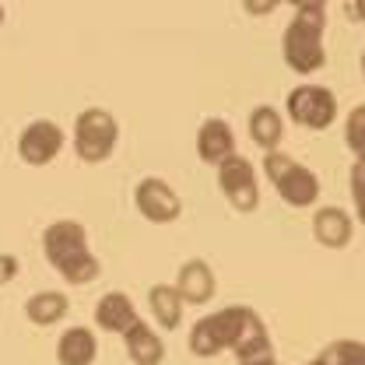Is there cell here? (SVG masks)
Listing matches in <instances>:
<instances>
[{"label": "cell", "mask_w": 365, "mask_h": 365, "mask_svg": "<svg viewBox=\"0 0 365 365\" xmlns=\"http://www.w3.org/2000/svg\"><path fill=\"white\" fill-rule=\"evenodd\" d=\"M235 351V359L242 365L271 362V337L264 319L257 317V309L250 306H228L211 317L197 319L190 330V351L197 359H215L218 351Z\"/></svg>", "instance_id": "6da1fadb"}, {"label": "cell", "mask_w": 365, "mask_h": 365, "mask_svg": "<svg viewBox=\"0 0 365 365\" xmlns=\"http://www.w3.org/2000/svg\"><path fill=\"white\" fill-rule=\"evenodd\" d=\"M264 169H267V180L274 182L277 197L288 204V207H313L319 200V180L313 169H306L302 162H295L292 155L284 151H271L264 158Z\"/></svg>", "instance_id": "277c9868"}, {"label": "cell", "mask_w": 365, "mask_h": 365, "mask_svg": "<svg viewBox=\"0 0 365 365\" xmlns=\"http://www.w3.org/2000/svg\"><path fill=\"white\" fill-rule=\"evenodd\" d=\"M67 309H71V302H67V295H60V292H36V295L25 302V317L32 319L36 327L60 323V319L67 317Z\"/></svg>", "instance_id": "ac0fdd59"}, {"label": "cell", "mask_w": 365, "mask_h": 365, "mask_svg": "<svg viewBox=\"0 0 365 365\" xmlns=\"http://www.w3.org/2000/svg\"><path fill=\"white\" fill-rule=\"evenodd\" d=\"M344 11H348V18L365 21V0H348V4H344Z\"/></svg>", "instance_id": "603a6c76"}, {"label": "cell", "mask_w": 365, "mask_h": 365, "mask_svg": "<svg viewBox=\"0 0 365 365\" xmlns=\"http://www.w3.org/2000/svg\"><path fill=\"white\" fill-rule=\"evenodd\" d=\"M21 271V264H18V257H11V253H0V288L7 284V281H14Z\"/></svg>", "instance_id": "7402d4cb"}, {"label": "cell", "mask_w": 365, "mask_h": 365, "mask_svg": "<svg viewBox=\"0 0 365 365\" xmlns=\"http://www.w3.org/2000/svg\"><path fill=\"white\" fill-rule=\"evenodd\" d=\"M137 319L140 317H137L134 302H130L123 292H109V295H102L98 306H95V323H98V330H106V334H127Z\"/></svg>", "instance_id": "8fae6325"}, {"label": "cell", "mask_w": 365, "mask_h": 365, "mask_svg": "<svg viewBox=\"0 0 365 365\" xmlns=\"http://www.w3.org/2000/svg\"><path fill=\"white\" fill-rule=\"evenodd\" d=\"M344 140H348V148L359 155V162H365V102L351 109V116H348V123H344Z\"/></svg>", "instance_id": "ffe728a7"}, {"label": "cell", "mask_w": 365, "mask_h": 365, "mask_svg": "<svg viewBox=\"0 0 365 365\" xmlns=\"http://www.w3.org/2000/svg\"><path fill=\"white\" fill-rule=\"evenodd\" d=\"M116 140H120V127H116V116L109 109L95 106V109H85L78 116V123H74V151H78L81 162H88V165L106 162L113 155Z\"/></svg>", "instance_id": "5b68a950"}, {"label": "cell", "mask_w": 365, "mask_h": 365, "mask_svg": "<svg viewBox=\"0 0 365 365\" xmlns=\"http://www.w3.org/2000/svg\"><path fill=\"white\" fill-rule=\"evenodd\" d=\"M123 341H127V355H130L134 365H162V359H165L162 337H158L144 319H137L134 327L123 334Z\"/></svg>", "instance_id": "5bb4252c"}, {"label": "cell", "mask_w": 365, "mask_h": 365, "mask_svg": "<svg viewBox=\"0 0 365 365\" xmlns=\"http://www.w3.org/2000/svg\"><path fill=\"white\" fill-rule=\"evenodd\" d=\"M319 359H323V365H365V344L341 337V341H330Z\"/></svg>", "instance_id": "d6986e66"}, {"label": "cell", "mask_w": 365, "mask_h": 365, "mask_svg": "<svg viewBox=\"0 0 365 365\" xmlns=\"http://www.w3.org/2000/svg\"><path fill=\"white\" fill-rule=\"evenodd\" d=\"M218 186L239 215H250V211L260 207V182H257V169H253L250 158H242V155L228 158L218 169Z\"/></svg>", "instance_id": "52a82bcc"}, {"label": "cell", "mask_w": 365, "mask_h": 365, "mask_svg": "<svg viewBox=\"0 0 365 365\" xmlns=\"http://www.w3.org/2000/svg\"><path fill=\"white\" fill-rule=\"evenodd\" d=\"M95 355H98V348H95V334L88 327H71L56 341V362L60 365H91Z\"/></svg>", "instance_id": "9a60e30c"}, {"label": "cell", "mask_w": 365, "mask_h": 365, "mask_svg": "<svg viewBox=\"0 0 365 365\" xmlns=\"http://www.w3.org/2000/svg\"><path fill=\"white\" fill-rule=\"evenodd\" d=\"M0 25H4V4H0Z\"/></svg>", "instance_id": "d4e9b609"}, {"label": "cell", "mask_w": 365, "mask_h": 365, "mask_svg": "<svg viewBox=\"0 0 365 365\" xmlns=\"http://www.w3.org/2000/svg\"><path fill=\"white\" fill-rule=\"evenodd\" d=\"M46 260L71 284H88L102 274L98 257L88 250V232L81 222H53L43 232Z\"/></svg>", "instance_id": "3957f363"}, {"label": "cell", "mask_w": 365, "mask_h": 365, "mask_svg": "<svg viewBox=\"0 0 365 365\" xmlns=\"http://www.w3.org/2000/svg\"><path fill=\"white\" fill-rule=\"evenodd\" d=\"M288 116L306 130H327L337 120V98L323 85H299L288 91Z\"/></svg>", "instance_id": "8992f818"}, {"label": "cell", "mask_w": 365, "mask_h": 365, "mask_svg": "<svg viewBox=\"0 0 365 365\" xmlns=\"http://www.w3.org/2000/svg\"><path fill=\"white\" fill-rule=\"evenodd\" d=\"M351 200H355V211H359V222L365 225V162L351 165Z\"/></svg>", "instance_id": "44dd1931"}, {"label": "cell", "mask_w": 365, "mask_h": 365, "mask_svg": "<svg viewBox=\"0 0 365 365\" xmlns=\"http://www.w3.org/2000/svg\"><path fill=\"white\" fill-rule=\"evenodd\" d=\"M313 235L327 250H344L351 242V218L341 207H319L313 215Z\"/></svg>", "instance_id": "7c38bea8"}, {"label": "cell", "mask_w": 365, "mask_h": 365, "mask_svg": "<svg viewBox=\"0 0 365 365\" xmlns=\"http://www.w3.org/2000/svg\"><path fill=\"white\" fill-rule=\"evenodd\" d=\"M197 155H200V162H207V165H225L228 158H235V134H232V127H228L225 120H204L200 123V130H197Z\"/></svg>", "instance_id": "30bf717a"}, {"label": "cell", "mask_w": 365, "mask_h": 365, "mask_svg": "<svg viewBox=\"0 0 365 365\" xmlns=\"http://www.w3.org/2000/svg\"><path fill=\"white\" fill-rule=\"evenodd\" d=\"M63 130L53 120H32L18 137V155L29 165H49L63 151Z\"/></svg>", "instance_id": "9c48e42d"}, {"label": "cell", "mask_w": 365, "mask_h": 365, "mask_svg": "<svg viewBox=\"0 0 365 365\" xmlns=\"http://www.w3.org/2000/svg\"><path fill=\"white\" fill-rule=\"evenodd\" d=\"M134 204H137V211H140L148 222H155V225H169V222H176L180 211H182L180 193H176L165 180H158V176H148V180L137 182Z\"/></svg>", "instance_id": "ba28073f"}, {"label": "cell", "mask_w": 365, "mask_h": 365, "mask_svg": "<svg viewBox=\"0 0 365 365\" xmlns=\"http://www.w3.org/2000/svg\"><path fill=\"white\" fill-rule=\"evenodd\" d=\"M257 365H277V362H274V359H271V362H257Z\"/></svg>", "instance_id": "4316f807"}, {"label": "cell", "mask_w": 365, "mask_h": 365, "mask_svg": "<svg viewBox=\"0 0 365 365\" xmlns=\"http://www.w3.org/2000/svg\"><path fill=\"white\" fill-rule=\"evenodd\" d=\"M148 302H151V313L155 319L165 327V330H176L180 327V317H182V295L176 284H155L148 292Z\"/></svg>", "instance_id": "e0dca14e"}, {"label": "cell", "mask_w": 365, "mask_h": 365, "mask_svg": "<svg viewBox=\"0 0 365 365\" xmlns=\"http://www.w3.org/2000/svg\"><path fill=\"white\" fill-rule=\"evenodd\" d=\"M323 29H327V4L323 0H299L295 18L288 21L284 39H281V56L295 74H317L327 63Z\"/></svg>", "instance_id": "7a4b0ae2"}, {"label": "cell", "mask_w": 365, "mask_h": 365, "mask_svg": "<svg viewBox=\"0 0 365 365\" xmlns=\"http://www.w3.org/2000/svg\"><path fill=\"white\" fill-rule=\"evenodd\" d=\"M362 78H365V53H362Z\"/></svg>", "instance_id": "484cf974"}, {"label": "cell", "mask_w": 365, "mask_h": 365, "mask_svg": "<svg viewBox=\"0 0 365 365\" xmlns=\"http://www.w3.org/2000/svg\"><path fill=\"white\" fill-rule=\"evenodd\" d=\"M306 365H323V359H313V362H306Z\"/></svg>", "instance_id": "cb8c5ba5"}, {"label": "cell", "mask_w": 365, "mask_h": 365, "mask_svg": "<svg viewBox=\"0 0 365 365\" xmlns=\"http://www.w3.org/2000/svg\"><path fill=\"white\" fill-rule=\"evenodd\" d=\"M176 288H180L182 302L190 306H204L211 295H215V274L204 260H186L180 267V277H176Z\"/></svg>", "instance_id": "4fadbf2b"}, {"label": "cell", "mask_w": 365, "mask_h": 365, "mask_svg": "<svg viewBox=\"0 0 365 365\" xmlns=\"http://www.w3.org/2000/svg\"><path fill=\"white\" fill-rule=\"evenodd\" d=\"M250 137L271 155L277 151V144H281V137H284V123H281V113L274 109V106H257L253 113H250Z\"/></svg>", "instance_id": "2e32d148"}]
</instances>
